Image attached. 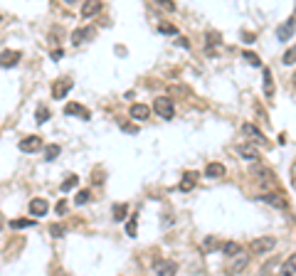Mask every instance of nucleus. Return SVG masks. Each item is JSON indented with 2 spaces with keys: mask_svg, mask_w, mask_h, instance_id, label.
Masks as SVG:
<instances>
[{
  "mask_svg": "<svg viewBox=\"0 0 296 276\" xmlns=\"http://www.w3.org/2000/svg\"><path fill=\"white\" fill-rule=\"evenodd\" d=\"M153 111H156L163 121H171V119L176 116V104H173L168 96H158V99L153 101Z\"/></svg>",
  "mask_w": 296,
  "mask_h": 276,
  "instance_id": "1",
  "label": "nucleus"
},
{
  "mask_svg": "<svg viewBox=\"0 0 296 276\" xmlns=\"http://www.w3.org/2000/svg\"><path fill=\"white\" fill-rule=\"evenodd\" d=\"M274 246H276V239H274V237H257V239L249 242V251H252V254H266V251H271Z\"/></svg>",
  "mask_w": 296,
  "mask_h": 276,
  "instance_id": "2",
  "label": "nucleus"
},
{
  "mask_svg": "<svg viewBox=\"0 0 296 276\" xmlns=\"http://www.w3.org/2000/svg\"><path fill=\"white\" fill-rule=\"evenodd\" d=\"M153 271H156V276H176L178 264L176 261H168V259H156L153 261Z\"/></svg>",
  "mask_w": 296,
  "mask_h": 276,
  "instance_id": "3",
  "label": "nucleus"
},
{
  "mask_svg": "<svg viewBox=\"0 0 296 276\" xmlns=\"http://www.w3.org/2000/svg\"><path fill=\"white\" fill-rule=\"evenodd\" d=\"M72 87H74V82H72L69 77H62V79H57V82H55V87H52V99L62 101L67 94L72 92Z\"/></svg>",
  "mask_w": 296,
  "mask_h": 276,
  "instance_id": "4",
  "label": "nucleus"
},
{
  "mask_svg": "<svg viewBox=\"0 0 296 276\" xmlns=\"http://www.w3.org/2000/svg\"><path fill=\"white\" fill-rule=\"evenodd\" d=\"M247 266H249V259H247L244 254H239V256H235V259H230V264L225 266V274H227V276H237V274H242Z\"/></svg>",
  "mask_w": 296,
  "mask_h": 276,
  "instance_id": "5",
  "label": "nucleus"
},
{
  "mask_svg": "<svg viewBox=\"0 0 296 276\" xmlns=\"http://www.w3.org/2000/svg\"><path fill=\"white\" fill-rule=\"evenodd\" d=\"M18 148H20L23 153H37V151L42 148V138H40V136H25V138L18 143Z\"/></svg>",
  "mask_w": 296,
  "mask_h": 276,
  "instance_id": "6",
  "label": "nucleus"
},
{
  "mask_svg": "<svg viewBox=\"0 0 296 276\" xmlns=\"http://www.w3.org/2000/svg\"><path fill=\"white\" fill-rule=\"evenodd\" d=\"M237 153L242 155V160H249V163H259V160H262L259 151H257L252 143H242V146H237Z\"/></svg>",
  "mask_w": 296,
  "mask_h": 276,
  "instance_id": "7",
  "label": "nucleus"
},
{
  "mask_svg": "<svg viewBox=\"0 0 296 276\" xmlns=\"http://www.w3.org/2000/svg\"><path fill=\"white\" fill-rule=\"evenodd\" d=\"M294 30H296V15L294 18H289L286 23H281V25L276 28V40H279V42H286V40L294 35Z\"/></svg>",
  "mask_w": 296,
  "mask_h": 276,
  "instance_id": "8",
  "label": "nucleus"
},
{
  "mask_svg": "<svg viewBox=\"0 0 296 276\" xmlns=\"http://www.w3.org/2000/svg\"><path fill=\"white\" fill-rule=\"evenodd\" d=\"M94 37V28H77V30L72 32V37H69V42L74 45V47H79V45H84Z\"/></svg>",
  "mask_w": 296,
  "mask_h": 276,
  "instance_id": "9",
  "label": "nucleus"
},
{
  "mask_svg": "<svg viewBox=\"0 0 296 276\" xmlns=\"http://www.w3.org/2000/svg\"><path fill=\"white\" fill-rule=\"evenodd\" d=\"M64 114H67V116H79L82 121H89V119H91V114H89L82 104H77V101H69V104H64Z\"/></svg>",
  "mask_w": 296,
  "mask_h": 276,
  "instance_id": "10",
  "label": "nucleus"
},
{
  "mask_svg": "<svg viewBox=\"0 0 296 276\" xmlns=\"http://www.w3.org/2000/svg\"><path fill=\"white\" fill-rule=\"evenodd\" d=\"M242 133H244V136H249V138H252V143H257V146H264V143H266L264 133H262L257 126H252V123H244V126H242Z\"/></svg>",
  "mask_w": 296,
  "mask_h": 276,
  "instance_id": "11",
  "label": "nucleus"
},
{
  "mask_svg": "<svg viewBox=\"0 0 296 276\" xmlns=\"http://www.w3.org/2000/svg\"><path fill=\"white\" fill-rule=\"evenodd\" d=\"M47 210H50V202H47L45 197H35V200H30V215L32 217L47 215Z\"/></svg>",
  "mask_w": 296,
  "mask_h": 276,
  "instance_id": "12",
  "label": "nucleus"
},
{
  "mask_svg": "<svg viewBox=\"0 0 296 276\" xmlns=\"http://www.w3.org/2000/svg\"><path fill=\"white\" fill-rule=\"evenodd\" d=\"M128 114H131V119H133V121H148V116H151V109H148L146 104H133Z\"/></svg>",
  "mask_w": 296,
  "mask_h": 276,
  "instance_id": "13",
  "label": "nucleus"
},
{
  "mask_svg": "<svg viewBox=\"0 0 296 276\" xmlns=\"http://www.w3.org/2000/svg\"><path fill=\"white\" fill-rule=\"evenodd\" d=\"M104 10V3L101 0H91V3H84L82 5V15L84 18H94V15H99Z\"/></svg>",
  "mask_w": 296,
  "mask_h": 276,
  "instance_id": "14",
  "label": "nucleus"
},
{
  "mask_svg": "<svg viewBox=\"0 0 296 276\" xmlns=\"http://www.w3.org/2000/svg\"><path fill=\"white\" fill-rule=\"evenodd\" d=\"M259 200H262V202H266V205H271V207H276V210H286V202H284L279 195H274V192L259 195Z\"/></svg>",
  "mask_w": 296,
  "mask_h": 276,
  "instance_id": "15",
  "label": "nucleus"
},
{
  "mask_svg": "<svg viewBox=\"0 0 296 276\" xmlns=\"http://www.w3.org/2000/svg\"><path fill=\"white\" fill-rule=\"evenodd\" d=\"M20 57H23L20 52H8V50H5V52L0 55V60H3V62H0V64H3V69H10V67H15Z\"/></svg>",
  "mask_w": 296,
  "mask_h": 276,
  "instance_id": "16",
  "label": "nucleus"
},
{
  "mask_svg": "<svg viewBox=\"0 0 296 276\" xmlns=\"http://www.w3.org/2000/svg\"><path fill=\"white\" fill-rule=\"evenodd\" d=\"M195 180H198V173H193V170H190V173H185V175H183V183L178 185V190H180V192L193 190V187H195Z\"/></svg>",
  "mask_w": 296,
  "mask_h": 276,
  "instance_id": "17",
  "label": "nucleus"
},
{
  "mask_svg": "<svg viewBox=\"0 0 296 276\" xmlns=\"http://www.w3.org/2000/svg\"><path fill=\"white\" fill-rule=\"evenodd\" d=\"M205 175L207 178H222V175H225V165H222V163H207Z\"/></svg>",
  "mask_w": 296,
  "mask_h": 276,
  "instance_id": "18",
  "label": "nucleus"
},
{
  "mask_svg": "<svg viewBox=\"0 0 296 276\" xmlns=\"http://www.w3.org/2000/svg\"><path fill=\"white\" fill-rule=\"evenodd\" d=\"M279 276H296V254H294V256H289V259L281 264Z\"/></svg>",
  "mask_w": 296,
  "mask_h": 276,
  "instance_id": "19",
  "label": "nucleus"
},
{
  "mask_svg": "<svg viewBox=\"0 0 296 276\" xmlns=\"http://www.w3.org/2000/svg\"><path fill=\"white\" fill-rule=\"evenodd\" d=\"M222 251H225V256H230V259H235L242 254V246L237 244V242H227V244H222Z\"/></svg>",
  "mask_w": 296,
  "mask_h": 276,
  "instance_id": "20",
  "label": "nucleus"
},
{
  "mask_svg": "<svg viewBox=\"0 0 296 276\" xmlns=\"http://www.w3.org/2000/svg\"><path fill=\"white\" fill-rule=\"evenodd\" d=\"M25 227H35V219H28V217L10 219V229H25Z\"/></svg>",
  "mask_w": 296,
  "mask_h": 276,
  "instance_id": "21",
  "label": "nucleus"
},
{
  "mask_svg": "<svg viewBox=\"0 0 296 276\" xmlns=\"http://www.w3.org/2000/svg\"><path fill=\"white\" fill-rule=\"evenodd\" d=\"M264 94L266 96H274V77H271V69H264Z\"/></svg>",
  "mask_w": 296,
  "mask_h": 276,
  "instance_id": "22",
  "label": "nucleus"
},
{
  "mask_svg": "<svg viewBox=\"0 0 296 276\" xmlns=\"http://www.w3.org/2000/svg\"><path fill=\"white\" fill-rule=\"evenodd\" d=\"M126 215H128V205L126 202H116L114 205V219L121 222V219H126Z\"/></svg>",
  "mask_w": 296,
  "mask_h": 276,
  "instance_id": "23",
  "label": "nucleus"
},
{
  "mask_svg": "<svg viewBox=\"0 0 296 276\" xmlns=\"http://www.w3.org/2000/svg\"><path fill=\"white\" fill-rule=\"evenodd\" d=\"M281 64H284V67H294V64H296V45H294V47H289V50L284 52Z\"/></svg>",
  "mask_w": 296,
  "mask_h": 276,
  "instance_id": "24",
  "label": "nucleus"
},
{
  "mask_svg": "<svg viewBox=\"0 0 296 276\" xmlns=\"http://www.w3.org/2000/svg\"><path fill=\"white\" fill-rule=\"evenodd\" d=\"M77 183H79V178H77V175H69V178H64V183L59 185V190H62V192H69V190L77 187Z\"/></svg>",
  "mask_w": 296,
  "mask_h": 276,
  "instance_id": "25",
  "label": "nucleus"
},
{
  "mask_svg": "<svg viewBox=\"0 0 296 276\" xmlns=\"http://www.w3.org/2000/svg\"><path fill=\"white\" fill-rule=\"evenodd\" d=\"M47 119H50V109H47V106H37V111H35V121L45 123Z\"/></svg>",
  "mask_w": 296,
  "mask_h": 276,
  "instance_id": "26",
  "label": "nucleus"
},
{
  "mask_svg": "<svg viewBox=\"0 0 296 276\" xmlns=\"http://www.w3.org/2000/svg\"><path fill=\"white\" fill-rule=\"evenodd\" d=\"M89 200H91V192H89V190H79V192H77V197H74V202H77V205H87Z\"/></svg>",
  "mask_w": 296,
  "mask_h": 276,
  "instance_id": "27",
  "label": "nucleus"
},
{
  "mask_svg": "<svg viewBox=\"0 0 296 276\" xmlns=\"http://www.w3.org/2000/svg\"><path fill=\"white\" fill-rule=\"evenodd\" d=\"M244 62H247L249 67H262V62H259V57H257L254 52H244Z\"/></svg>",
  "mask_w": 296,
  "mask_h": 276,
  "instance_id": "28",
  "label": "nucleus"
},
{
  "mask_svg": "<svg viewBox=\"0 0 296 276\" xmlns=\"http://www.w3.org/2000/svg\"><path fill=\"white\" fill-rule=\"evenodd\" d=\"M158 32H161V35H178V28L176 25H166V23H161V25H158Z\"/></svg>",
  "mask_w": 296,
  "mask_h": 276,
  "instance_id": "29",
  "label": "nucleus"
},
{
  "mask_svg": "<svg viewBox=\"0 0 296 276\" xmlns=\"http://www.w3.org/2000/svg\"><path fill=\"white\" fill-rule=\"evenodd\" d=\"M59 151H62L59 146H50V148L45 151V158H47V160H55V158L59 155Z\"/></svg>",
  "mask_w": 296,
  "mask_h": 276,
  "instance_id": "30",
  "label": "nucleus"
},
{
  "mask_svg": "<svg viewBox=\"0 0 296 276\" xmlns=\"http://www.w3.org/2000/svg\"><path fill=\"white\" fill-rule=\"evenodd\" d=\"M50 234H52V237H64V227H62V224H52V227H50Z\"/></svg>",
  "mask_w": 296,
  "mask_h": 276,
  "instance_id": "31",
  "label": "nucleus"
},
{
  "mask_svg": "<svg viewBox=\"0 0 296 276\" xmlns=\"http://www.w3.org/2000/svg\"><path fill=\"white\" fill-rule=\"evenodd\" d=\"M203 246H205L207 251H215V249H217V242H215V237H207L205 242H203Z\"/></svg>",
  "mask_w": 296,
  "mask_h": 276,
  "instance_id": "32",
  "label": "nucleus"
},
{
  "mask_svg": "<svg viewBox=\"0 0 296 276\" xmlns=\"http://www.w3.org/2000/svg\"><path fill=\"white\" fill-rule=\"evenodd\" d=\"M156 3H158L161 8H168V10H176V5H173L171 0H156Z\"/></svg>",
  "mask_w": 296,
  "mask_h": 276,
  "instance_id": "33",
  "label": "nucleus"
},
{
  "mask_svg": "<svg viewBox=\"0 0 296 276\" xmlns=\"http://www.w3.org/2000/svg\"><path fill=\"white\" fill-rule=\"evenodd\" d=\"M126 232H128V234H131V237H133V234H136V217H133V219H131V222H128V227H126Z\"/></svg>",
  "mask_w": 296,
  "mask_h": 276,
  "instance_id": "34",
  "label": "nucleus"
},
{
  "mask_svg": "<svg viewBox=\"0 0 296 276\" xmlns=\"http://www.w3.org/2000/svg\"><path fill=\"white\" fill-rule=\"evenodd\" d=\"M121 128H123L126 133H138V128H136V126H128V123H121Z\"/></svg>",
  "mask_w": 296,
  "mask_h": 276,
  "instance_id": "35",
  "label": "nucleus"
},
{
  "mask_svg": "<svg viewBox=\"0 0 296 276\" xmlns=\"http://www.w3.org/2000/svg\"><path fill=\"white\" fill-rule=\"evenodd\" d=\"M64 210H67V202L62 200V202H57V215H64Z\"/></svg>",
  "mask_w": 296,
  "mask_h": 276,
  "instance_id": "36",
  "label": "nucleus"
},
{
  "mask_svg": "<svg viewBox=\"0 0 296 276\" xmlns=\"http://www.w3.org/2000/svg\"><path fill=\"white\" fill-rule=\"evenodd\" d=\"M178 45H180V47H190V42H188L185 37H180V40H178Z\"/></svg>",
  "mask_w": 296,
  "mask_h": 276,
  "instance_id": "37",
  "label": "nucleus"
}]
</instances>
